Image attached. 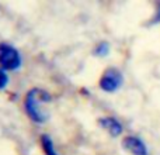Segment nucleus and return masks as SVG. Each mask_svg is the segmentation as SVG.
I'll return each mask as SVG.
<instances>
[{
  "instance_id": "f257e3e1",
  "label": "nucleus",
  "mask_w": 160,
  "mask_h": 155,
  "mask_svg": "<svg viewBox=\"0 0 160 155\" xmlns=\"http://www.w3.org/2000/svg\"><path fill=\"white\" fill-rule=\"evenodd\" d=\"M51 100V94L42 89H31L24 99L25 111L35 123H44L48 120V111L44 106Z\"/></svg>"
},
{
  "instance_id": "f03ea898",
  "label": "nucleus",
  "mask_w": 160,
  "mask_h": 155,
  "mask_svg": "<svg viewBox=\"0 0 160 155\" xmlns=\"http://www.w3.org/2000/svg\"><path fill=\"white\" fill-rule=\"evenodd\" d=\"M21 58L18 51L10 44H0V68L3 71H14L20 67Z\"/></svg>"
},
{
  "instance_id": "7ed1b4c3",
  "label": "nucleus",
  "mask_w": 160,
  "mask_h": 155,
  "mask_svg": "<svg viewBox=\"0 0 160 155\" xmlns=\"http://www.w3.org/2000/svg\"><path fill=\"white\" fill-rule=\"evenodd\" d=\"M122 85V75L115 68H108L100 78V88L104 92H115Z\"/></svg>"
},
{
  "instance_id": "20e7f679",
  "label": "nucleus",
  "mask_w": 160,
  "mask_h": 155,
  "mask_svg": "<svg viewBox=\"0 0 160 155\" xmlns=\"http://www.w3.org/2000/svg\"><path fill=\"white\" fill-rule=\"evenodd\" d=\"M122 145H124L125 150L129 151L132 155H148L146 145L138 137H133V136L125 137L124 141H122Z\"/></svg>"
},
{
  "instance_id": "39448f33",
  "label": "nucleus",
  "mask_w": 160,
  "mask_h": 155,
  "mask_svg": "<svg viewBox=\"0 0 160 155\" xmlns=\"http://www.w3.org/2000/svg\"><path fill=\"white\" fill-rule=\"evenodd\" d=\"M98 123H100V126H101L102 128H105L112 137H117L122 133V126L119 124V121H117L112 117H102V119L98 120Z\"/></svg>"
},
{
  "instance_id": "423d86ee",
  "label": "nucleus",
  "mask_w": 160,
  "mask_h": 155,
  "mask_svg": "<svg viewBox=\"0 0 160 155\" xmlns=\"http://www.w3.org/2000/svg\"><path fill=\"white\" fill-rule=\"evenodd\" d=\"M41 145H42V150H44V152L47 155H58L55 152V150H53V142L52 140L49 138V137L47 136V134H44V136L41 137Z\"/></svg>"
},
{
  "instance_id": "0eeeda50",
  "label": "nucleus",
  "mask_w": 160,
  "mask_h": 155,
  "mask_svg": "<svg viewBox=\"0 0 160 155\" xmlns=\"http://www.w3.org/2000/svg\"><path fill=\"white\" fill-rule=\"evenodd\" d=\"M107 52H108V44L107 42H100V44H97L96 48H94V54H96V55L104 56V55H107Z\"/></svg>"
},
{
  "instance_id": "6e6552de",
  "label": "nucleus",
  "mask_w": 160,
  "mask_h": 155,
  "mask_svg": "<svg viewBox=\"0 0 160 155\" xmlns=\"http://www.w3.org/2000/svg\"><path fill=\"white\" fill-rule=\"evenodd\" d=\"M7 85V75L4 73V71L0 68V89H3Z\"/></svg>"
}]
</instances>
